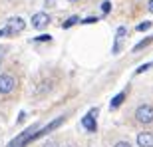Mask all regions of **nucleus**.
I'll return each instance as SVG.
<instances>
[{"label": "nucleus", "mask_w": 153, "mask_h": 147, "mask_svg": "<svg viewBox=\"0 0 153 147\" xmlns=\"http://www.w3.org/2000/svg\"><path fill=\"white\" fill-rule=\"evenodd\" d=\"M0 36H10V30H8V28H2V30H0Z\"/></svg>", "instance_id": "6ab92c4d"}, {"label": "nucleus", "mask_w": 153, "mask_h": 147, "mask_svg": "<svg viewBox=\"0 0 153 147\" xmlns=\"http://www.w3.org/2000/svg\"><path fill=\"white\" fill-rule=\"evenodd\" d=\"M125 32H127V30H125L123 26H121V28H117V36H115V44H114V54H117V52L121 50V40H123Z\"/></svg>", "instance_id": "6e6552de"}, {"label": "nucleus", "mask_w": 153, "mask_h": 147, "mask_svg": "<svg viewBox=\"0 0 153 147\" xmlns=\"http://www.w3.org/2000/svg\"><path fill=\"white\" fill-rule=\"evenodd\" d=\"M149 68H151V64H143V66H139V68L135 70V74H143V72H147Z\"/></svg>", "instance_id": "2eb2a0df"}, {"label": "nucleus", "mask_w": 153, "mask_h": 147, "mask_svg": "<svg viewBox=\"0 0 153 147\" xmlns=\"http://www.w3.org/2000/svg\"><path fill=\"white\" fill-rule=\"evenodd\" d=\"M50 40H52L50 34H42V36H38V38H34V42H50Z\"/></svg>", "instance_id": "ddd939ff"}, {"label": "nucleus", "mask_w": 153, "mask_h": 147, "mask_svg": "<svg viewBox=\"0 0 153 147\" xmlns=\"http://www.w3.org/2000/svg\"><path fill=\"white\" fill-rule=\"evenodd\" d=\"M70 2H78V0H70Z\"/></svg>", "instance_id": "4be33fe9"}, {"label": "nucleus", "mask_w": 153, "mask_h": 147, "mask_svg": "<svg viewBox=\"0 0 153 147\" xmlns=\"http://www.w3.org/2000/svg\"><path fill=\"white\" fill-rule=\"evenodd\" d=\"M6 28L10 30V34H18L26 28V22H24L20 16H14V18H8L6 20Z\"/></svg>", "instance_id": "20e7f679"}, {"label": "nucleus", "mask_w": 153, "mask_h": 147, "mask_svg": "<svg viewBox=\"0 0 153 147\" xmlns=\"http://www.w3.org/2000/svg\"><path fill=\"white\" fill-rule=\"evenodd\" d=\"M48 24H50V16H48L46 12H36L34 16H32V26H34L36 30L46 28Z\"/></svg>", "instance_id": "423d86ee"}, {"label": "nucleus", "mask_w": 153, "mask_h": 147, "mask_svg": "<svg viewBox=\"0 0 153 147\" xmlns=\"http://www.w3.org/2000/svg\"><path fill=\"white\" fill-rule=\"evenodd\" d=\"M68 147H70V145H68Z\"/></svg>", "instance_id": "5701e85b"}, {"label": "nucleus", "mask_w": 153, "mask_h": 147, "mask_svg": "<svg viewBox=\"0 0 153 147\" xmlns=\"http://www.w3.org/2000/svg\"><path fill=\"white\" fill-rule=\"evenodd\" d=\"M109 10H111V2H108V0H105V2L102 4V12H103V14H108Z\"/></svg>", "instance_id": "4468645a"}, {"label": "nucleus", "mask_w": 153, "mask_h": 147, "mask_svg": "<svg viewBox=\"0 0 153 147\" xmlns=\"http://www.w3.org/2000/svg\"><path fill=\"white\" fill-rule=\"evenodd\" d=\"M96 113H97V109H90V113L82 117V127H85V129L91 131V133H94V131L97 129V123H96Z\"/></svg>", "instance_id": "39448f33"}, {"label": "nucleus", "mask_w": 153, "mask_h": 147, "mask_svg": "<svg viewBox=\"0 0 153 147\" xmlns=\"http://www.w3.org/2000/svg\"><path fill=\"white\" fill-rule=\"evenodd\" d=\"M147 10L153 12V0H149V2H147Z\"/></svg>", "instance_id": "aec40b11"}, {"label": "nucleus", "mask_w": 153, "mask_h": 147, "mask_svg": "<svg viewBox=\"0 0 153 147\" xmlns=\"http://www.w3.org/2000/svg\"><path fill=\"white\" fill-rule=\"evenodd\" d=\"M44 147H58V143H56V141H46Z\"/></svg>", "instance_id": "a211bd4d"}, {"label": "nucleus", "mask_w": 153, "mask_h": 147, "mask_svg": "<svg viewBox=\"0 0 153 147\" xmlns=\"http://www.w3.org/2000/svg\"><path fill=\"white\" fill-rule=\"evenodd\" d=\"M78 22H79V18H78V16H70L68 20L62 24V28H64V30H66V28H72V26H74V24H78Z\"/></svg>", "instance_id": "9b49d317"}, {"label": "nucleus", "mask_w": 153, "mask_h": 147, "mask_svg": "<svg viewBox=\"0 0 153 147\" xmlns=\"http://www.w3.org/2000/svg\"><path fill=\"white\" fill-rule=\"evenodd\" d=\"M114 147H131V145H129L127 141H119V143H115Z\"/></svg>", "instance_id": "f3484780"}, {"label": "nucleus", "mask_w": 153, "mask_h": 147, "mask_svg": "<svg viewBox=\"0 0 153 147\" xmlns=\"http://www.w3.org/2000/svg\"><path fill=\"white\" fill-rule=\"evenodd\" d=\"M94 22H97V18H85V20H82V24H94Z\"/></svg>", "instance_id": "dca6fc26"}, {"label": "nucleus", "mask_w": 153, "mask_h": 147, "mask_svg": "<svg viewBox=\"0 0 153 147\" xmlns=\"http://www.w3.org/2000/svg\"><path fill=\"white\" fill-rule=\"evenodd\" d=\"M2 56H4V52H0V62H2Z\"/></svg>", "instance_id": "412c9836"}, {"label": "nucleus", "mask_w": 153, "mask_h": 147, "mask_svg": "<svg viewBox=\"0 0 153 147\" xmlns=\"http://www.w3.org/2000/svg\"><path fill=\"white\" fill-rule=\"evenodd\" d=\"M151 42H153V36H151V38H145V40H141L139 44H135V48H133V52H139V50H143V48H145V46H149Z\"/></svg>", "instance_id": "9d476101"}, {"label": "nucleus", "mask_w": 153, "mask_h": 147, "mask_svg": "<svg viewBox=\"0 0 153 147\" xmlns=\"http://www.w3.org/2000/svg\"><path fill=\"white\" fill-rule=\"evenodd\" d=\"M135 119L139 121V123H143V125H149L153 121V108L147 105V103L139 105V108L135 109Z\"/></svg>", "instance_id": "f03ea898"}, {"label": "nucleus", "mask_w": 153, "mask_h": 147, "mask_svg": "<svg viewBox=\"0 0 153 147\" xmlns=\"http://www.w3.org/2000/svg\"><path fill=\"white\" fill-rule=\"evenodd\" d=\"M14 85H16V79L12 78L10 74H0V94L2 96L10 94L14 90Z\"/></svg>", "instance_id": "7ed1b4c3"}, {"label": "nucleus", "mask_w": 153, "mask_h": 147, "mask_svg": "<svg viewBox=\"0 0 153 147\" xmlns=\"http://www.w3.org/2000/svg\"><path fill=\"white\" fill-rule=\"evenodd\" d=\"M153 26V22H141V24H137V32H145V30H149Z\"/></svg>", "instance_id": "f8f14e48"}, {"label": "nucleus", "mask_w": 153, "mask_h": 147, "mask_svg": "<svg viewBox=\"0 0 153 147\" xmlns=\"http://www.w3.org/2000/svg\"><path fill=\"white\" fill-rule=\"evenodd\" d=\"M137 145L139 147H153V133L141 131V133L137 135Z\"/></svg>", "instance_id": "0eeeda50"}, {"label": "nucleus", "mask_w": 153, "mask_h": 147, "mask_svg": "<svg viewBox=\"0 0 153 147\" xmlns=\"http://www.w3.org/2000/svg\"><path fill=\"white\" fill-rule=\"evenodd\" d=\"M123 99H125V91H121V94H117V96H115L114 99H111V103H109V105H111V109L119 108V105L123 103Z\"/></svg>", "instance_id": "1a4fd4ad"}, {"label": "nucleus", "mask_w": 153, "mask_h": 147, "mask_svg": "<svg viewBox=\"0 0 153 147\" xmlns=\"http://www.w3.org/2000/svg\"><path fill=\"white\" fill-rule=\"evenodd\" d=\"M36 131H38V125H32L28 129H24L16 139H12V141L8 143V147H26L28 143H32L36 139Z\"/></svg>", "instance_id": "f257e3e1"}]
</instances>
